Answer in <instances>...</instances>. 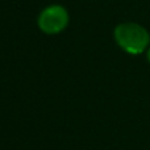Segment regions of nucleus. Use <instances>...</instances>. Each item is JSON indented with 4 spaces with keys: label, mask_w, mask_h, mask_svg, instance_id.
<instances>
[{
    "label": "nucleus",
    "mask_w": 150,
    "mask_h": 150,
    "mask_svg": "<svg viewBox=\"0 0 150 150\" xmlns=\"http://www.w3.org/2000/svg\"><path fill=\"white\" fill-rule=\"evenodd\" d=\"M113 38L121 50L130 55H140L150 46V33L137 23H122L115 28Z\"/></svg>",
    "instance_id": "obj_1"
},
{
    "label": "nucleus",
    "mask_w": 150,
    "mask_h": 150,
    "mask_svg": "<svg viewBox=\"0 0 150 150\" xmlns=\"http://www.w3.org/2000/svg\"><path fill=\"white\" fill-rule=\"evenodd\" d=\"M70 16L62 5H50L46 7L37 18V25L46 34H58L65 30L69 25Z\"/></svg>",
    "instance_id": "obj_2"
},
{
    "label": "nucleus",
    "mask_w": 150,
    "mask_h": 150,
    "mask_svg": "<svg viewBox=\"0 0 150 150\" xmlns=\"http://www.w3.org/2000/svg\"><path fill=\"white\" fill-rule=\"evenodd\" d=\"M146 59H148V62L150 63V46H149V49L146 50Z\"/></svg>",
    "instance_id": "obj_3"
}]
</instances>
